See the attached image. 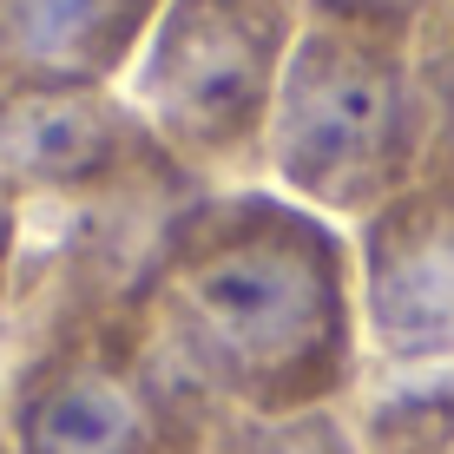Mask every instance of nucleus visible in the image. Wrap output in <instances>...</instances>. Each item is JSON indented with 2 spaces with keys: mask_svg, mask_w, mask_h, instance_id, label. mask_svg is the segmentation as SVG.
Instances as JSON below:
<instances>
[{
  "mask_svg": "<svg viewBox=\"0 0 454 454\" xmlns=\"http://www.w3.org/2000/svg\"><path fill=\"white\" fill-rule=\"evenodd\" d=\"M356 309L388 363L421 369L454 356V178H415L363 217Z\"/></svg>",
  "mask_w": 454,
  "mask_h": 454,
  "instance_id": "6",
  "label": "nucleus"
},
{
  "mask_svg": "<svg viewBox=\"0 0 454 454\" xmlns=\"http://www.w3.org/2000/svg\"><path fill=\"white\" fill-rule=\"evenodd\" d=\"M296 34L303 0H165L125 92L198 184H263Z\"/></svg>",
  "mask_w": 454,
  "mask_h": 454,
  "instance_id": "3",
  "label": "nucleus"
},
{
  "mask_svg": "<svg viewBox=\"0 0 454 454\" xmlns=\"http://www.w3.org/2000/svg\"><path fill=\"white\" fill-rule=\"evenodd\" d=\"M415 86L428 125L421 178H454V0H434L428 20L415 27Z\"/></svg>",
  "mask_w": 454,
  "mask_h": 454,
  "instance_id": "10",
  "label": "nucleus"
},
{
  "mask_svg": "<svg viewBox=\"0 0 454 454\" xmlns=\"http://www.w3.org/2000/svg\"><path fill=\"white\" fill-rule=\"evenodd\" d=\"M205 454H363L356 428L330 409L296 415H244V409H205Z\"/></svg>",
  "mask_w": 454,
  "mask_h": 454,
  "instance_id": "9",
  "label": "nucleus"
},
{
  "mask_svg": "<svg viewBox=\"0 0 454 454\" xmlns=\"http://www.w3.org/2000/svg\"><path fill=\"white\" fill-rule=\"evenodd\" d=\"M132 309L165 369L211 409L296 415L356 382V250L330 217L263 184L178 198Z\"/></svg>",
  "mask_w": 454,
  "mask_h": 454,
  "instance_id": "1",
  "label": "nucleus"
},
{
  "mask_svg": "<svg viewBox=\"0 0 454 454\" xmlns=\"http://www.w3.org/2000/svg\"><path fill=\"white\" fill-rule=\"evenodd\" d=\"M428 125L415 34L303 20L270 113V184L317 217H375L421 178Z\"/></svg>",
  "mask_w": 454,
  "mask_h": 454,
  "instance_id": "2",
  "label": "nucleus"
},
{
  "mask_svg": "<svg viewBox=\"0 0 454 454\" xmlns=\"http://www.w3.org/2000/svg\"><path fill=\"white\" fill-rule=\"evenodd\" d=\"M205 409L152 349L132 290L73 303L0 388V454H205Z\"/></svg>",
  "mask_w": 454,
  "mask_h": 454,
  "instance_id": "4",
  "label": "nucleus"
},
{
  "mask_svg": "<svg viewBox=\"0 0 454 454\" xmlns=\"http://www.w3.org/2000/svg\"><path fill=\"white\" fill-rule=\"evenodd\" d=\"M0 171L20 198H178L205 192L125 86L0 92Z\"/></svg>",
  "mask_w": 454,
  "mask_h": 454,
  "instance_id": "5",
  "label": "nucleus"
},
{
  "mask_svg": "<svg viewBox=\"0 0 454 454\" xmlns=\"http://www.w3.org/2000/svg\"><path fill=\"white\" fill-rule=\"evenodd\" d=\"M434 0H303V20H363V27H402L415 34Z\"/></svg>",
  "mask_w": 454,
  "mask_h": 454,
  "instance_id": "11",
  "label": "nucleus"
},
{
  "mask_svg": "<svg viewBox=\"0 0 454 454\" xmlns=\"http://www.w3.org/2000/svg\"><path fill=\"white\" fill-rule=\"evenodd\" d=\"M363 454H454V375H415L369 402L356 421Z\"/></svg>",
  "mask_w": 454,
  "mask_h": 454,
  "instance_id": "8",
  "label": "nucleus"
},
{
  "mask_svg": "<svg viewBox=\"0 0 454 454\" xmlns=\"http://www.w3.org/2000/svg\"><path fill=\"white\" fill-rule=\"evenodd\" d=\"M165 0H0V92L125 86Z\"/></svg>",
  "mask_w": 454,
  "mask_h": 454,
  "instance_id": "7",
  "label": "nucleus"
},
{
  "mask_svg": "<svg viewBox=\"0 0 454 454\" xmlns=\"http://www.w3.org/2000/svg\"><path fill=\"white\" fill-rule=\"evenodd\" d=\"M13 250H20V184L0 171V296L13 284Z\"/></svg>",
  "mask_w": 454,
  "mask_h": 454,
  "instance_id": "12",
  "label": "nucleus"
}]
</instances>
